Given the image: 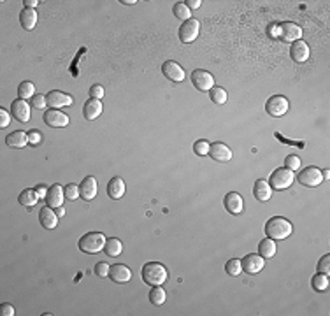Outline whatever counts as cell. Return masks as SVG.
I'll return each instance as SVG.
<instances>
[{
  "instance_id": "obj_1",
  "label": "cell",
  "mask_w": 330,
  "mask_h": 316,
  "mask_svg": "<svg viewBox=\"0 0 330 316\" xmlns=\"http://www.w3.org/2000/svg\"><path fill=\"white\" fill-rule=\"evenodd\" d=\"M292 232H293V225L287 218H281V216H272V218L265 223V234H267V237L272 239V241L288 239L292 236Z\"/></svg>"
},
{
  "instance_id": "obj_2",
  "label": "cell",
  "mask_w": 330,
  "mask_h": 316,
  "mask_svg": "<svg viewBox=\"0 0 330 316\" xmlns=\"http://www.w3.org/2000/svg\"><path fill=\"white\" fill-rule=\"evenodd\" d=\"M169 279V273L165 269V266L158 262H148L142 267V281L149 286H158L165 285V281Z\"/></svg>"
},
{
  "instance_id": "obj_3",
  "label": "cell",
  "mask_w": 330,
  "mask_h": 316,
  "mask_svg": "<svg viewBox=\"0 0 330 316\" xmlns=\"http://www.w3.org/2000/svg\"><path fill=\"white\" fill-rule=\"evenodd\" d=\"M105 236L102 232H88L79 239L78 246L83 253H88V255H95V253L102 251L105 246Z\"/></svg>"
},
{
  "instance_id": "obj_4",
  "label": "cell",
  "mask_w": 330,
  "mask_h": 316,
  "mask_svg": "<svg viewBox=\"0 0 330 316\" xmlns=\"http://www.w3.org/2000/svg\"><path fill=\"white\" fill-rule=\"evenodd\" d=\"M293 179H295L293 172L290 171V169L283 167V169H278V171H274L272 174H270L269 185H270V188H274V190H287L293 185Z\"/></svg>"
},
{
  "instance_id": "obj_5",
  "label": "cell",
  "mask_w": 330,
  "mask_h": 316,
  "mask_svg": "<svg viewBox=\"0 0 330 316\" xmlns=\"http://www.w3.org/2000/svg\"><path fill=\"white\" fill-rule=\"evenodd\" d=\"M200 34V23L195 18H190L188 21H183V25L179 27V40L183 44H192L193 40L199 37Z\"/></svg>"
},
{
  "instance_id": "obj_6",
  "label": "cell",
  "mask_w": 330,
  "mask_h": 316,
  "mask_svg": "<svg viewBox=\"0 0 330 316\" xmlns=\"http://www.w3.org/2000/svg\"><path fill=\"white\" fill-rule=\"evenodd\" d=\"M288 108H290L288 98L283 97V95H274V97H270L265 104L267 115L272 116V118H281V116H285Z\"/></svg>"
},
{
  "instance_id": "obj_7",
  "label": "cell",
  "mask_w": 330,
  "mask_h": 316,
  "mask_svg": "<svg viewBox=\"0 0 330 316\" xmlns=\"http://www.w3.org/2000/svg\"><path fill=\"white\" fill-rule=\"evenodd\" d=\"M302 37V28L297 23H292V21H285V23H280V32H278V39H281L283 42H295V40H300Z\"/></svg>"
},
{
  "instance_id": "obj_8",
  "label": "cell",
  "mask_w": 330,
  "mask_h": 316,
  "mask_svg": "<svg viewBox=\"0 0 330 316\" xmlns=\"http://www.w3.org/2000/svg\"><path fill=\"white\" fill-rule=\"evenodd\" d=\"M321 181H323V174L318 167H306L302 172H299V183L302 186L314 188V186H320Z\"/></svg>"
},
{
  "instance_id": "obj_9",
  "label": "cell",
  "mask_w": 330,
  "mask_h": 316,
  "mask_svg": "<svg viewBox=\"0 0 330 316\" xmlns=\"http://www.w3.org/2000/svg\"><path fill=\"white\" fill-rule=\"evenodd\" d=\"M192 83L199 91H211L214 88V78L202 69H197L192 72Z\"/></svg>"
},
{
  "instance_id": "obj_10",
  "label": "cell",
  "mask_w": 330,
  "mask_h": 316,
  "mask_svg": "<svg viewBox=\"0 0 330 316\" xmlns=\"http://www.w3.org/2000/svg\"><path fill=\"white\" fill-rule=\"evenodd\" d=\"M69 116L65 113H62L60 109H49L44 113V123L51 128H64L69 125Z\"/></svg>"
},
{
  "instance_id": "obj_11",
  "label": "cell",
  "mask_w": 330,
  "mask_h": 316,
  "mask_svg": "<svg viewBox=\"0 0 330 316\" xmlns=\"http://www.w3.org/2000/svg\"><path fill=\"white\" fill-rule=\"evenodd\" d=\"M263 256L256 255V253H249V255L244 256L243 260H241V264H243V271L248 274H258L260 271H263Z\"/></svg>"
},
{
  "instance_id": "obj_12",
  "label": "cell",
  "mask_w": 330,
  "mask_h": 316,
  "mask_svg": "<svg viewBox=\"0 0 330 316\" xmlns=\"http://www.w3.org/2000/svg\"><path fill=\"white\" fill-rule=\"evenodd\" d=\"M47 98V106H51V109H60V108H65V106H72L74 100H72L71 95L64 93V91H58V90H53L46 95Z\"/></svg>"
},
{
  "instance_id": "obj_13",
  "label": "cell",
  "mask_w": 330,
  "mask_h": 316,
  "mask_svg": "<svg viewBox=\"0 0 330 316\" xmlns=\"http://www.w3.org/2000/svg\"><path fill=\"white\" fill-rule=\"evenodd\" d=\"M11 115L14 116L20 123H27L30 120V104L23 98H18L11 106Z\"/></svg>"
},
{
  "instance_id": "obj_14",
  "label": "cell",
  "mask_w": 330,
  "mask_h": 316,
  "mask_svg": "<svg viewBox=\"0 0 330 316\" xmlns=\"http://www.w3.org/2000/svg\"><path fill=\"white\" fill-rule=\"evenodd\" d=\"M162 72L165 74V78L174 81V83H181V81H185V71H183V67L178 64V62H165L162 65Z\"/></svg>"
},
{
  "instance_id": "obj_15",
  "label": "cell",
  "mask_w": 330,
  "mask_h": 316,
  "mask_svg": "<svg viewBox=\"0 0 330 316\" xmlns=\"http://www.w3.org/2000/svg\"><path fill=\"white\" fill-rule=\"evenodd\" d=\"M109 278L116 283V285H123V283H128L132 279V271L128 269L123 264H115L109 269Z\"/></svg>"
},
{
  "instance_id": "obj_16",
  "label": "cell",
  "mask_w": 330,
  "mask_h": 316,
  "mask_svg": "<svg viewBox=\"0 0 330 316\" xmlns=\"http://www.w3.org/2000/svg\"><path fill=\"white\" fill-rule=\"evenodd\" d=\"M290 57L297 64H304L306 60H309V46L304 40H295V42H292V47H290Z\"/></svg>"
},
{
  "instance_id": "obj_17",
  "label": "cell",
  "mask_w": 330,
  "mask_h": 316,
  "mask_svg": "<svg viewBox=\"0 0 330 316\" xmlns=\"http://www.w3.org/2000/svg\"><path fill=\"white\" fill-rule=\"evenodd\" d=\"M64 200H65V190L62 185H53L47 190L46 204L49 205V207H53V209L60 207V205L64 204Z\"/></svg>"
},
{
  "instance_id": "obj_18",
  "label": "cell",
  "mask_w": 330,
  "mask_h": 316,
  "mask_svg": "<svg viewBox=\"0 0 330 316\" xmlns=\"http://www.w3.org/2000/svg\"><path fill=\"white\" fill-rule=\"evenodd\" d=\"M225 209L230 215H241L244 211V200L237 192H230L225 195Z\"/></svg>"
},
{
  "instance_id": "obj_19",
  "label": "cell",
  "mask_w": 330,
  "mask_h": 316,
  "mask_svg": "<svg viewBox=\"0 0 330 316\" xmlns=\"http://www.w3.org/2000/svg\"><path fill=\"white\" fill-rule=\"evenodd\" d=\"M58 218H60V216H58L57 211H54L53 207H49V205H46V207H42L41 211H39V222H41V225L47 230H53L54 227L58 225Z\"/></svg>"
},
{
  "instance_id": "obj_20",
  "label": "cell",
  "mask_w": 330,
  "mask_h": 316,
  "mask_svg": "<svg viewBox=\"0 0 330 316\" xmlns=\"http://www.w3.org/2000/svg\"><path fill=\"white\" fill-rule=\"evenodd\" d=\"M209 155L216 162H229L232 158V149L223 142H211L209 148Z\"/></svg>"
},
{
  "instance_id": "obj_21",
  "label": "cell",
  "mask_w": 330,
  "mask_h": 316,
  "mask_svg": "<svg viewBox=\"0 0 330 316\" xmlns=\"http://www.w3.org/2000/svg\"><path fill=\"white\" fill-rule=\"evenodd\" d=\"M79 195H81L83 200H93L95 198V195H97V179L93 176H88L81 181Z\"/></svg>"
},
{
  "instance_id": "obj_22",
  "label": "cell",
  "mask_w": 330,
  "mask_h": 316,
  "mask_svg": "<svg viewBox=\"0 0 330 316\" xmlns=\"http://www.w3.org/2000/svg\"><path fill=\"white\" fill-rule=\"evenodd\" d=\"M253 195H255L256 200L267 202L272 197V188H270V185L265 179H258V181L255 183V186H253Z\"/></svg>"
},
{
  "instance_id": "obj_23",
  "label": "cell",
  "mask_w": 330,
  "mask_h": 316,
  "mask_svg": "<svg viewBox=\"0 0 330 316\" xmlns=\"http://www.w3.org/2000/svg\"><path fill=\"white\" fill-rule=\"evenodd\" d=\"M102 109H104V108H102V102L98 100V98H90V100L84 104L83 115H84V118H86V120L93 121L102 115Z\"/></svg>"
},
{
  "instance_id": "obj_24",
  "label": "cell",
  "mask_w": 330,
  "mask_h": 316,
  "mask_svg": "<svg viewBox=\"0 0 330 316\" xmlns=\"http://www.w3.org/2000/svg\"><path fill=\"white\" fill-rule=\"evenodd\" d=\"M37 11L35 9H28V7H25L23 11L20 13V23L21 27L25 28V30H34L35 25H37Z\"/></svg>"
},
{
  "instance_id": "obj_25",
  "label": "cell",
  "mask_w": 330,
  "mask_h": 316,
  "mask_svg": "<svg viewBox=\"0 0 330 316\" xmlns=\"http://www.w3.org/2000/svg\"><path fill=\"white\" fill-rule=\"evenodd\" d=\"M125 190H127V186H125V181L122 178H113L107 183V193L113 200H120L125 195Z\"/></svg>"
},
{
  "instance_id": "obj_26",
  "label": "cell",
  "mask_w": 330,
  "mask_h": 316,
  "mask_svg": "<svg viewBox=\"0 0 330 316\" xmlns=\"http://www.w3.org/2000/svg\"><path fill=\"white\" fill-rule=\"evenodd\" d=\"M6 144L9 146V148H16V149L25 148V146L28 144V134H25V132H21V130L11 132L6 139Z\"/></svg>"
},
{
  "instance_id": "obj_27",
  "label": "cell",
  "mask_w": 330,
  "mask_h": 316,
  "mask_svg": "<svg viewBox=\"0 0 330 316\" xmlns=\"http://www.w3.org/2000/svg\"><path fill=\"white\" fill-rule=\"evenodd\" d=\"M276 251H278L276 241H272V239H269V237L263 239L258 244V255L263 256V258H272V256H276Z\"/></svg>"
},
{
  "instance_id": "obj_28",
  "label": "cell",
  "mask_w": 330,
  "mask_h": 316,
  "mask_svg": "<svg viewBox=\"0 0 330 316\" xmlns=\"http://www.w3.org/2000/svg\"><path fill=\"white\" fill-rule=\"evenodd\" d=\"M104 251L107 256H113V258H116V256H120L123 253V244L120 239L116 237H111L105 241V246H104Z\"/></svg>"
},
{
  "instance_id": "obj_29",
  "label": "cell",
  "mask_w": 330,
  "mask_h": 316,
  "mask_svg": "<svg viewBox=\"0 0 330 316\" xmlns=\"http://www.w3.org/2000/svg\"><path fill=\"white\" fill-rule=\"evenodd\" d=\"M39 197L37 193H35V190H23V192L20 193V197H18V202H20L21 205H27V207H34L35 204H37Z\"/></svg>"
},
{
  "instance_id": "obj_30",
  "label": "cell",
  "mask_w": 330,
  "mask_h": 316,
  "mask_svg": "<svg viewBox=\"0 0 330 316\" xmlns=\"http://www.w3.org/2000/svg\"><path fill=\"white\" fill-rule=\"evenodd\" d=\"M165 299H167V293H165V290L162 288V285L153 286L151 292H149V300H151V304L162 306V304H165Z\"/></svg>"
},
{
  "instance_id": "obj_31",
  "label": "cell",
  "mask_w": 330,
  "mask_h": 316,
  "mask_svg": "<svg viewBox=\"0 0 330 316\" xmlns=\"http://www.w3.org/2000/svg\"><path fill=\"white\" fill-rule=\"evenodd\" d=\"M18 95H20V98H23V100L34 98L35 97V86H34V83H30V81H23V83L18 86Z\"/></svg>"
},
{
  "instance_id": "obj_32",
  "label": "cell",
  "mask_w": 330,
  "mask_h": 316,
  "mask_svg": "<svg viewBox=\"0 0 330 316\" xmlns=\"http://www.w3.org/2000/svg\"><path fill=\"white\" fill-rule=\"evenodd\" d=\"M311 285L316 292H325L328 288V276L327 274H321V273H316L311 279Z\"/></svg>"
},
{
  "instance_id": "obj_33",
  "label": "cell",
  "mask_w": 330,
  "mask_h": 316,
  "mask_svg": "<svg viewBox=\"0 0 330 316\" xmlns=\"http://www.w3.org/2000/svg\"><path fill=\"white\" fill-rule=\"evenodd\" d=\"M225 271H227V274H229V276L237 278L241 273H243V264H241L239 258H232V260H229V262H227Z\"/></svg>"
},
{
  "instance_id": "obj_34",
  "label": "cell",
  "mask_w": 330,
  "mask_h": 316,
  "mask_svg": "<svg viewBox=\"0 0 330 316\" xmlns=\"http://www.w3.org/2000/svg\"><path fill=\"white\" fill-rule=\"evenodd\" d=\"M172 11H174V16L179 18V20H183V21H188L190 18H192V11L185 6V2L174 4V9Z\"/></svg>"
},
{
  "instance_id": "obj_35",
  "label": "cell",
  "mask_w": 330,
  "mask_h": 316,
  "mask_svg": "<svg viewBox=\"0 0 330 316\" xmlns=\"http://www.w3.org/2000/svg\"><path fill=\"white\" fill-rule=\"evenodd\" d=\"M209 95H211V100L214 102V104H219V106L225 104L227 97H229V95H227V91L223 90L222 86H214L211 91H209Z\"/></svg>"
},
{
  "instance_id": "obj_36",
  "label": "cell",
  "mask_w": 330,
  "mask_h": 316,
  "mask_svg": "<svg viewBox=\"0 0 330 316\" xmlns=\"http://www.w3.org/2000/svg\"><path fill=\"white\" fill-rule=\"evenodd\" d=\"M209 148H211V142L206 141V139H200L193 144V153L199 156H207L209 155Z\"/></svg>"
},
{
  "instance_id": "obj_37",
  "label": "cell",
  "mask_w": 330,
  "mask_h": 316,
  "mask_svg": "<svg viewBox=\"0 0 330 316\" xmlns=\"http://www.w3.org/2000/svg\"><path fill=\"white\" fill-rule=\"evenodd\" d=\"M64 190H65V198H67V200H78V198L81 197L79 195V186L74 185V183L64 186Z\"/></svg>"
},
{
  "instance_id": "obj_38",
  "label": "cell",
  "mask_w": 330,
  "mask_h": 316,
  "mask_svg": "<svg viewBox=\"0 0 330 316\" xmlns=\"http://www.w3.org/2000/svg\"><path fill=\"white\" fill-rule=\"evenodd\" d=\"M300 165H302V162H300V158L297 156V155H290V156L285 158V167L290 169V171H292V172L299 171Z\"/></svg>"
},
{
  "instance_id": "obj_39",
  "label": "cell",
  "mask_w": 330,
  "mask_h": 316,
  "mask_svg": "<svg viewBox=\"0 0 330 316\" xmlns=\"http://www.w3.org/2000/svg\"><path fill=\"white\" fill-rule=\"evenodd\" d=\"M318 273L321 274H330V255H323L318 262Z\"/></svg>"
},
{
  "instance_id": "obj_40",
  "label": "cell",
  "mask_w": 330,
  "mask_h": 316,
  "mask_svg": "<svg viewBox=\"0 0 330 316\" xmlns=\"http://www.w3.org/2000/svg\"><path fill=\"white\" fill-rule=\"evenodd\" d=\"M109 264L105 262H98L97 266H95V274H97L98 278H107L109 276Z\"/></svg>"
},
{
  "instance_id": "obj_41",
  "label": "cell",
  "mask_w": 330,
  "mask_h": 316,
  "mask_svg": "<svg viewBox=\"0 0 330 316\" xmlns=\"http://www.w3.org/2000/svg\"><path fill=\"white\" fill-rule=\"evenodd\" d=\"M32 106H34L35 109H44L47 106V98H46V95H35L34 98H32Z\"/></svg>"
},
{
  "instance_id": "obj_42",
  "label": "cell",
  "mask_w": 330,
  "mask_h": 316,
  "mask_svg": "<svg viewBox=\"0 0 330 316\" xmlns=\"http://www.w3.org/2000/svg\"><path fill=\"white\" fill-rule=\"evenodd\" d=\"M90 97L100 100V98L104 97V88H102L100 84H93V86L90 88Z\"/></svg>"
},
{
  "instance_id": "obj_43",
  "label": "cell",
  "mask_w": 330,
  "mask_h": 316,
  "mask_svg": "<svg viewBox=\"0 0 330 316\" xmlns=\"http://www.w3.org/2000/svg\"><path fill=\"white\" fill-rule=\"evenodd\" d=\"M41 141H42V135L39 134L37 130H30V132H28V144H32V146H37Z\"/></svg>"
},
{
  "instance_id": "obj_44",
  "label": "cell",
  "mask_w": 330,
  "mask_h": 316,
  "mask_svg": "<svg viewBox=\"0 0 330 316\" xmlns=\"http://www.w3.org/2000/svg\"><path fill=\"white\" fill-rule=\"evenodd\" d=\"M11 123V113H7L6 109H0V127L6 128Z\"/></svg>"
},
{
  "instance_id": "obj_45",
  "label": "cell",
  "mask_w": 330,
  "mask_h": 316,
  "mask_svg": "<svg viewBox=\"0 0 330 316\" xmlns=\"http://www.w3.org/2000/svg\"><path fill=\"white\" fill-rule=\"evenodd\" d=\"M0 314H2V316H14L16 313H14V307L11 306V304L4 302L2 306H0Z\"/></svg>"
},
{
  "instance_id": "obj_46",
  "label": "cell",
  "mask_w": 330,
  "mask_h": 316,
  "mask_svg": "<svg viewBox=\"0 0 330 316\" xmlns=\"http://www.w3.org/2000/svg\"><path fill=\"white\" fill-rule=\"evenodd\" d=\"M47 190L49 188H46V186H42V185H39L37 188H35V193H37V197H39V200H46V195H47Z\"/></svg>"
},
{
  "instance_id": "obj_47",
  "label": "cell",
  "mask_w": 330,
  "mask_h": 316,
  "mask_svg": "<svg viewBox=\"0 0 330 316\" xmlns=\"http://www.w3.org/2000/svg\"><path fill=\"white\" fill-rule=\"evenodd\" d=\"M276 137L280 139V141H283L285 144H295V146H299V148H302V149L306 148V144H304V142H293V141H287V139H285L281 134H276Z\"/></svg>"
},
{
  "instance_id": "obj_48",
  "label": "cell",
  "mask_w": 330,
  "mask_h": 316,
  "mask_svg": "<svg viewBox=\"0 0 330 316\" xmlns=\"http://www.w3.org/2000/svg\"><path fill=\"white\" fill-rule=\"evenodd\" d=\"M200 4H202V2H200V0H186V2H185V6L188 7L190 11H192V9H199V7H200Z\"/></svg>"
},
{
  "instance_id": "obj_49",
  "label": "cell",
  "mask_w": 330,
  "mask_h": 316,
  "mask_svg": "<svg viewBox=\"0 0 330 316\" xmlns=\"http://www.w3.org/2000/svg\"><path fill=\"white\" fill-rule=\"evenodd\" d=\"M278 32H280V25H278V23L270 25V27H269V35H270V37L278 39Z\"/></svg>"
},
{
  "instance_id": "obj_50",
  "label": "cell",
  "mask_w": 330,
  "mask_h": 316,
  "mask_svg": "<svg viewBox=\"0 0 330 316\" xmlns=\"http://www.w3.org/2000/svg\"><path fill=\"white\" fill-rule=\"evenodd\" d=\"M25 7H28V9H35V7L39 6V0H25Z\"/></svg>"
},
{
  "instance_id": "obj_51",
  "label": "cell",
  "mask_w": 330,
  "mask_h": 316,
  "mask_svg": "<svg viewBox=\"0 0 330 316\" xmlns=\"http://www.w3.org/2000/svg\"><path fill=\"white\" fill-rule=\"evenodd\" d=\"M57 215H58V216H60V218H62V216H64V215H65V209H64V207H62V205H60V207H57Z\"/></svg>"
},
{
  "instance_id": "obj_52",
  "label": "cell",
  "mask_w": 330,
  "mask_h": 316,
  "mask_svg": "<svg viewBox=\"0 0 330 316\" xmlns=\"http://www.w3.org/2000/svg\"><path fill=\"white\" fill-rule=\"evenodd\" d=\"M122 4H127V6H132V4H137L135 0H122Z\"/></svg>"
}]
</instances>
